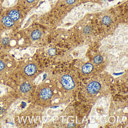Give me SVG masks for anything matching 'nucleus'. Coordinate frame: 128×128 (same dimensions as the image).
I'll return each mask as SVG.
<instances>
[{"label": "nucleus", "instance_id": "obj_1", "mask_svg": "<svg viewBox=\"0 0 128 128\" xmlns=\"http://www.w3.org/2000/svg\"><path fill=\"white\" fill-rule=\"evenodd\" d=\"M61 82L62 85L66 90H70L75 88V82L70 75H65L62 76Z\"/></svg>", "mask_w": 128, "mask_h": 128}, {"label": "nucleus", "instance_id": "obj_2", "mask_svg": "<svg viewBox=\"0 0 128 128\" xmlns=\"http://www.w3.org/2000/svg\"><path fill=\"white\" fill-rule=\"evenodd\" d=\"M100 84L97 82H93L89 84L87 87V90L90 94H95L101 89Z\"/></svg>", "mask_w": 128, "mask_h": 128}, {"label": "nucleus", "instance_id": "obj_3", "mask_svg": "<svg viewBox=\"0 0 128 128\" xmlns=\"http://www.w3.org/2000/svg\"><path fill=\"white\" fill-rule=\"evenodd\" d=\"M40 96L44 100H48L52 96V91L50 88H45L41 90Z\"/></svg>", "mask_w": 128, "mask_h": 128}, {"label": "nucleus", "instance_id": "obj_4", "mask_svg": "<svg viewBox=\"0 0 128 128\" xmlns=\"http://www.w3.org/2000/svg\"><path fill=\"white\" fill-rule=\"evenodd\" d=\"M37 68L35 65L31 64L27 65L24 69V72L28 75H32L36 72Z\"/></svg>", "mask_w": 128, "mask_h": 128}, {"label": "nucleus", "instance_id": "obj_5", "mask_svg": "<svg viewBox=\"0 0 128 128\" xmlns=\"http://www.w3.org/2000/svg\"><path fill=\"white\" fill-rule=\"evenodd\" d=\"M2 22L3 25L8 27L13 26L14 24L13 20L11 19L8 16L3 17L2 19Z\"/></svg>", "mask_w": 128, "mask_h": 128}, {"label": "nucleus", "instance_id": "obj_6", "mask_svg": "<svg viewBox=\"0 0 128 128\" xmlns=\"http://www.w3.org/2000/svg\"><path fill=\"white\" fill-rule=\"evenodd\" d=\"M93 65L90 63H87L83 66L82 68V71L85 74L90 73L93 70Z\"/></svg>", "mask_w": 128, "mask_h": 128}, {"label": "nucleus", "instance_id": "obj_7", "mask_svg": "<svg viewBox=\"0 0 128 128\" xmlns=\"http://www.w3.org/2000/svg\"><path fill=\"white\" fill-rule=\"evenodd\" d=\"M9 17L13 21H17L19 18V13L17 10H12L9 13Z\"/></svg>", "mask_w": 128, "mask_h": 128}, {"label": "nucleus", "instance_id": "obj_8", "mask_svg": "<svg viewBox=\"0 0 128 128\" xmlns=\"http://www.w3.org/2000/svg\"><path fill=\"white\" fill-rule=\"evenodd\" d=\"M41 32L38 30H36L33 31L31 35V38L34 40L39 39L41 36Z\"/></svg>", "mask_w": 128, "mask_h": 128}, {"label": "nucleus", "instance_id": "obj_9", "mask_svg": "<svg viewBox=\"0 0 128 128\" xmlns=\"http://www.w3.org/2000/svg\"><path fill=\"white\" fill-rule=\"evenodd\" d=\"M30 86L27 83L23 84L20 86V90L22 92L24 93L28 92V91L30 90Z\"/></svg>", "mask_w": 128, "mask_h": 128}, {"label": "nucleus", "instance_id": "obj_10", "mask_svg": "<svg viewBox=\"0 0 128 128\" xmlns=\"http://www.w3.org/2000/svg\"><path fill=\"white\" fill-rule=\"evenodd\" d=\"M93 60L95 64H99L102 62L103 61V58L101 56L97 55L94 58Z\"/></svg>", "mask_w": 128, "mask_h": 128}, {"label": "nucleus", "instance_id": "obj_11", "mask_svg": "<svg viewBox=\"0 0 128 128\" xmlns=\"http://www.w3.org/2000/svg\"><path fill=\"white\" fill-rule=\"evenodd\" d=\"M111 17L108 16H105L103 19V22L105 25H108L111 23Z\"/></svg>", "mask_w": 128, "mask_h": 128}, {"label": "nucleus", "instance_id": "obj_12", "mask_svg": "<svg viewBox=\"0 0 128 128\" xmlns=\"http://www.w3.org/2000/svg\"><path fill=\"white\" fill-rule=\"evenodd\" d=\"M48 53H49L50 55L51 56H53L55 55L56 53V50L54 48H50L48 51Z\"/></svg>", "mask_w": 128, "mask_h": 128}, {"label": "nucleus", "instance_id": "obj_13", "mask_svg": "<svg viewBox=\"0 0 128 128\" xmlns=\"http://www.w3.org/2000/svg\"><path fill=\"white\" fill-rule=\"evenodd\" d=\"M84 32L86 34H90V31H91V29L90 27L89 26H86L84 28Z\"/></svg>", "mask_w": 128, "mask_h": 128}, {"label": "nucleus", "instance_id": "obj_14", "mask_svg": "<svg viewBox=\"0 0 128 128\" xmlns=\"http://www.w3.org/2000/svg\"><path fill=\"white\" fill-rule=\"evenodd\" d=\"M2 43L3 44L5 45H8L9 43V40L8 38H5L2 40Z\"/></svg>", "mask_w": 128, "mask_h": 128}, {"label": "nucleus", "instance_id": "obj_15", "mask_svg": "<svg viewBox=\"0 0 128 128\" xmlns=\"http://www.w3.org/2000/svg\"><path fill=\"white\" fill-rule=\"evenodd\" d=\"M5 67V65L4 62L3 61L0 60V71L2 70Z\"/></svg>", "mask_w": 128, "mask_h": 128}, {"label": "nucleus", "instance_id": "obj_16", "mask_svg": "<svg viewBox=\"0 0 128 128\" xmlns=\"http://www.w3.org/2000/svg\"><path fill=\"white\" fill-rule=\"evenodd\" d=\"M75 0H67V2L68 4H72L75 2Z\"/></svg>", "mask_w": 128, "mask_h": 128}, {"label": "nucleus", "instance_id": "obj_17", "mask_svg": "<svg viewBox=\"0 0 128 128\" xmlns=\"http://www.w3.org/2000/svg\"><path fill=\"white\" fill-rule=\"evenodd\" d=\"M4 112V109L2 107H0V114H2Z\"/></svg>", "mask_w": 128, "mask_h": 128}, {"label": "nucleus", "instance_id": "obj_18", "mask_svg": "<svg viewBox=\"0 0 128 128\" xmlns=\"http://www.w3.org/2000/svg\"><path fill=\"white\" fill-rule=\"evenodd\" d=\"M113 75H122V73H117V74H116V73H113Z\"/></svg>", "mask_w": 128, "mask_h": 128}, {"label": "nucleus", "instance_id": "obj_19", "mask_svg": "<svg viewBox=\"0 0 128 128\" xmlns=\"http://www.w3.org/2000/svg\"><path fill=\"white\" fill-rule=\"evenodd\" d=\"M27 1L31 3L32 2H33V1H34V0H27Z\"/></svg>", "mask_w": 128, "mask_h": 128}, {"label": "nucleus", "instance_id": "obj_20", "mask_svg": "<svg viewBox=\"0 0 128 128\" xmlns=\"http://www.w3.org/2000/svg\"><path fill=\"white\" fill-rule=\"evenodd\" d=\"M46 77H47V75H46V74H45V75H44L43 76V80H44L45 79V78H46Z\"/></svg>", "mask_w": 128, "mask_h": 128}]
</instances>
